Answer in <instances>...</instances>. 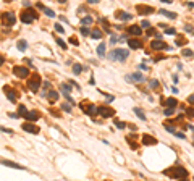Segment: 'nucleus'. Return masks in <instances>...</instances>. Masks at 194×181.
<instances>
[{"mask_svg":"<svg viewBox=\"0 0 194 181\" xmlns=\"http://www.w3.org/2000/svg\"><path fill=\"white\" fill-rule=\"evenodd\" d=\"M18 49H20V50H26V49H28V42H26L24 39L18 40Z\"/></svg>","mask_w":194,"mask_h":181,"instance_id":"5701e85b","label":"nucleus"},{"mask_svg":"<svg viewBox=\"0 0 194 181\" xmlns=\"http://www.w3.org/2000/svg\"><path fill=\"white\" fill-rule=\"evenodd\" d=\"M165 175L171 176V178H175V180H184V178H188V171L184 170L183 166H173L171 170L165 171Z\"/></svg>","mask_w":194,"mask_h":181,"instance_id":"f257e3e1","label":"nucleus"},{"mask_svg":"<svg viewBox=\"0 0 194 181\" xmlns=\"http://www.w3.org/2000/svg\"><path fill=\"white\" fill-rule=\"evenodd\" d=\"M20 18H21V21H23V23L29 24V23H32V21H34L36 18H37V13H36V11L32 10V8H29V10H24V11H23Z\"/></svg>","mask_w":194,"mask_h":181,"instance_id":"7ed1b4c3","label":"nucleus"},{"mask_svg":"<svg viewBox=\"0 0 194 181\" xmlns=\"http://www.w3.org/2000/svg\"><path fill=\"white\" fill-rule=\"evenodd\" d=\"M150 47H152L154 50H162V49H168V45L165 44L164 40H160V39L152 40V42H150Z\"/></svg>","mask_w":194,"mask_h":181,"instance_id":"1a4fd4ad","label":"nucleus"},{"mask_svg":"<svg viewBox=\"0 0 194 181\" xmlns=\"http://www.w3.org/2000/svg\"><path fill=\"white\" fill-rule=\"evenodd\" d=\"M129 55L128 50H124V49H117V50L110 52V60H118V61H123L126 60Z\"/></svg>","mask_w":194,"mask_h":181,"instance_id":"f03ea898","label":"nucleus"},{"mask_svg":"<svg viewBox=\"0 0 194 181\" xmlns=\"http://www.w3.org/2000/svg\"><path fill=\"white\" fill-rule=\"evenodd\" d=\"M15 15L11 13V11H7V13H3L2 15V21H3V24L7 26H11V24H15Z\"/></svg>","mask_w":194,"mask_h":181,"instance_id":"39448f33","label":"nucleus"},{"mask_svg":"<svg viewBox=\"0 0 194 181\" xmlns=\"http://www.w3.org/2000/svg\"><path fill=\"white\" fill-rule=\"evenodd\" d=\"M91 37H92V39H100V37H102V31L100 29H92L91 31Z\"/></svg>","mask_w":194,"mask_h":181,"instance_id":"4be33fe9","label":"nucleus"},{"mask_svg":"<svg viewBox=\"0 0 194 181\" xmlns=\"http://www.w3.org/2000/svg\"><path fill=\"white\" fill-rule=\"evenodd\" d=\"M160 13L164 16H167V18H170V20H175V18H176V13H173V11H170V10H165V8H162Z\"/></svg>","mask_w":194,"mask_h":181,"instance_id":"a211bd4d","label":"nucleus"},{"mask_svg":"<svg viewBox=\"0 0 194 181\" xmlns=\"http://www.w3.org/2000/svg\"><path fill=\"white\" fill-rule=\"evenodd\" d=\"M62 108H63L65 112H71V107L68 105V104H62Z\"/></svg>","mask_w":194,"mask_h":181,"instance_id":"4c0bfd02","label":"nucleus"},{"mask_svg":"<svg viewBox=\"0 0 194 181\" xmlns=\"http://www.w3.org/2000/svg\"><path fill=\"white\" fill-rule=\"evenodd\" d=\"M92 18L91 16H86V18H83V21H81V24H84V26H89V24H92Z\"/></svg>","mask_w":194,"mask_h":181,"instance_id":"bb28decb","label":"nucleus"},{"mask_svg":"<svg viewBox=\"0 0 194 181\" xmlns=\"http://www.w3.org/2000/svg\"><path fill=\"white\" fill-rule=\"evenodd\" d=\"M42 10H44V13H45L47 16H50V18H54V16H55V13L50 10V8H45V7H42Z\"/></svg>","mask_w":194,"mask_h":181,"instance_id":"c756f323","label":"nucleus"},{"mask_svg":"<svg viewBox=\"0 0 194 181\" xmlns=\"http://www.w3.org/2000/svg\"><path fill=\"white\" fill-rule=\"evenodd\" d=\"M13 73H15V76H18V78H28V76H29V70L24 68V66H15V68H13Z\"/></svg>","mask_w":194,"mask_h":181,"instance_id":"423d86ee","label":"nucleus"},{"mask_svg":"<svg viewBox=\"0 0 194 181\" xmlns=\"http://www.w3.org/2000/svg\"><path fill=\"white\" fill-rule=\"evenodd\" d=\"M128 32L133 36H141V32H142V29H141L139 26H129L128 28Z\"/></svg>","mask_w":194,"mask_h":181,"instance_id":"f3484780","label":"nucleus"},{"mask_svg":"<svg viewBox=\"0 0 194 181\" xmlns=\"http://www.w3.org/2000/svg\"><path fill=\"white\" fill-rule=\"evenodd\" d=\"M81 34H83V36H89L91 32H89V29H87L86 26H83V28H81Z\"/></svg>","mask_w":194,"mask_h":181,"instance_id":"473e14b6","label":"nucleus"},{"mask_svg":"<svg viewBox=\"0 0 194 181\" xmlns=\"http://www.w3.org/2000/svg\"><path fill=\"white\" fill-rule=\"evenodd\" d=\"M73 71H75V75H79L81 71H83V66H81L79 63H75V65H73Z\"/></svg>","mask_w":194,"mask_h":181,"instance_id":"cd10ccee","label":"nucleus"},{"mask_svg":"<svg viewBox=\"0 0 194 181\" xmlns=\"http://www.w3.org/2000/svg\"><path fill=\"white\" fill-rule=\"evenodd\" d=\"M171 92H173V94H178V89H176V87L173 86V87H171Z\"/></svg>","mask_w":194,"mask_h":181,"instance_id":"49530a36","label":"nucleus"},{"mask_svg":"<svg viewBox=\"0 0 194 181\" xmlns=\"http://www.w3.org/2000/svg\"><path fill=\"white\" fill-rule=\"evenodd\" d=\"M126 79H128V81H133V83H142L146 78L141 75V73H133V75H128V76H126Z\"/></svg>","mask_w":194,"mask_h":181,"instance_id":"9b49d317","label":"nucleus"},{"mask_svg":"<svg viewBox=\"0 0 194 181\" xmlns=\"http://www.w3.org/2000/svg\"><path fill=\"white\" fill-rule=\"evenodd\" d=\"M184 31H186V32H194L193 26H189V24H186V26H184Z\"/></svg>","mask_w":194,"mask_h":181,"instance_id":"ea45409f","label":"nucleus"},{"mask_svg":"<svg viewBox=\"0 0 194 181\" xmlns=\"http://www.w3.org/2000/svg\"><path fill=\"white\" fill-rule=\"evenodd\" d=\"M18 113H20V116H24L26 113H28L26 107H24V105H20V107H18Z\"/></svg>","mask_w":194,"mask_h":181,"instance_id":"c85d7f7f","label":"nucleus"},{"mask_svg":"<svg viewBox=\"0 0 194 181\" xmlns=\"http://www.w3.org/2000/svg\"><path fill=\"white\" fill-rule=\"evenodd\" d=\"M39 86H40V76L34 75L29 79V83H28V87H29V90H32V92H37Z\"/></svg>","mask_w":194,"mask_h":181,"instance_id":"20e7f679","label":"nucleus"},{"mask_svg":"<svg viewBox=\"0 0 194 181\" xmlns=\"http://www.w3.org/2000/svg\"><path fill=\"white\" fill-rule=\"evenodd\" d=\"M2 165L11 166V168H24V166H21V165H18V163H15V162H10V160H2Z\"/></svg>","mask_w":194,"mask_h":181,"instance_id":"6ab92c4d","label":"nucleus"},{"mask_svg":"<svg viewBox=\"0 0 194 181\" xmlns=\"http://www.w3.org/2000/svg\"><path fill=\"white\" fill-rule=\"evenodd\" d=\"M136 11L139 15H150V13H154V8L149 5H136Z\"/></svg>","mask_w":194,"mask_h":181,"instance_id":"0eeeda50","label":"nucleus"},{"mask_svg":"<svg viewBox=\"0 0 194 181\" xmlns=\"http://www.w3.org/2000/svg\"><path fill=\"white\" fill-rule=\"evenodd\" d=\"M81 108L87 113V115H95V113H99V107L92 105V104H89V105H84V104H81Z\"/></svg>","mask_w":194,"mask_h":181,"instance_id":"6e6552de","label":"nucleus"},{"mask_svg":"<svg viewBox=\"0 0 194 181\" xmlns=\"http://www.w3.org/2000/svg\"><path fill=\"white\" fill-rule=\"evenodd\" d=\"M193 34H194V32H193Z\"/></svg>","mask_w":194,"mask_h":181,"instance_id":"3c124183","label":"nucleus"},{"mask_svg":"<svg viewBox=\"0 0 194 181\" xmlns=\"http://www.w3.org/2000/svg\"><path fill=\"white\" fill-rule=\"evenodd\" d=\"M3 92H5V96L10 99V102H16V92L11 89V87L5 86V87H3Z\"/></svg>","mask_w":194,"mask_h":181,"instance_id":"f8f14e48","label":"nucleus"},{"mask_svg":"<svg viewBox=\"0 0 194 181\" xmlns=\"http://www.w3.org/2000/svg\"><path fill=\"white\" fill-rule=\"evenodd\" d=\"M97 54H99V57H105V44H100L97 47Z\"/></svg>","mask_w":194,"mask_h":181,"instance_id":"b1692460","label":"nucleus"},{"mask_svg":"<svg viewBox=\"0 0 194 181\" xmlns=\"http://www.w3.org/2000/svg\"><path fill=\"white\" fill-rule=\"evenodd\" d=\"M165 128H167V131H168V133H175V128H173V126H170V125H165Z\"/></svg>","mask_w":194,"mask_h":181,"instance_id":"37998d69","label":"nucleus"},{"mask_svg":"<svg viewBox=\"0 0 194 181\" xmlns=\"http://www.w3.org/2000/svg\"><path fill=\"white\" fill-rule=\"evenodd\" d=\"M188 113H189V115H193V116H194V108H188Z\"/></svg>","mask_w":194,"mask_h":181,"instance_id":"a18cd8bd","label":"nucleus"},{"mask_svg":"<svg viewBox=\"0 0 194 181\" xmlns=\"http://www.w3.org/2000/svg\"><path fill=\"white\" fill-rule=\"evenodd\" d=\"M47 97H49L50 100H57V99H58V92H55V90H50L49 94H47Z\"/></svg>","mask_w":194,"mask_h":181,"instance_id":"393cba45","label":"nucleus"},{"mask_svg":"<svg viewBox=\"0 0 194 181\" xmlns=\"http://www.w3.org/2000/svg\"><path fill=\"white\" fill-rule=\"evenodd\" d=\"M149 86H150V87H157V86H159V81H157V79H152V81L149 83Z\"/></svg>","mask_w":194,"mask_h":181,"instance_id":"e433bc0d","label":"nucleus"},{"mask_svg":"<svg viewBox=\"0 0 194 181\" xmlns=\"http://www.w3.org/2000/svg\"><path fill=\"white\" fill-rule=\"evenodd\" d=\"M160 2H164V3H171V0H160Z\"/></svg>","mask_w":194,"mask_h":181,"instance_id":"09e8293b","label":"nucleus"},{"mask_svg":"<svg viewBox=\"0 0 194 181\" xmlns=\"http://www.w3.org/2000/svg\"><path fill=\"white\" fill-rule=\"evenodd\" d=\"M99 113L104 116V118H109V116L115 115V112L112 110V108H109V107H99Z\"/></svg>","mask_w":194,"mask_h":181,"instance_id":"ddd939ff","label":"nucleus"},{"mask_svg":"<svg viewBox=\"0 0 194 181\" xmlns=\"http://www.w3.org/2000/svg\"><path fill=\"white\" fill-rule=\"evenodd\" d=\"M57 44H58L60 47H62V49H63V50H65V49H66V44H65L63 40L60 39V37H57Z\"/></svg>","mask_w":194,"mask_h":181,"instance_id":"2f4dec72","label":"nucleus"},{"mask_svg":"<svg viewBox=\"0 0 194 181\" xmlns=\"http://www.w3.org/2000/svg\"><path fill=\"white\" fill-rule=\"evenodd\" d=\"M188 102L191 104V105H194V94H191V96L188 97Z\"/></svg>","mask_w":194,"mask_h":181,"instance_id":"c03bdc74","label":"nucleus"},{"mask_svg":"<svg viewBox=\"0 0 194 181\" xmlns=\"http://www.w3.org/2000/svg\"><path fill=\"white\" fill-rule=\"evenodd\" d=\"M128 45H129V49H141L142 47L141 40H138V39H128Z\"/></svg>","mask_w":194,"mask_h":181,"instance_id":"dca6fc26","label":"nucleus"},{"mask_svg":"<svg viewBox=\"0 0 194 181\" xmlns=\"http://www.w3.org/2000/svg\"><path fill=\"white\" fill-rule=\"evenodd\" d=\"M39 113H37V112H28V113H26L24 115V118L28 121H36V120H39Z\"/></svg>","mask_w":194,"mask_h":181,"instance_id":"2eb2a0df","label":"nucleus"},{"mask_svg":"<svg viewBox=\"0 0 194 181\" xmlns=\"http://www.w3.org/2000/svg\"><path fill=\"white\" fill-rule=\"evenodd\" d=\"M141 28H146V29H149V28H150V23H149V21H142V23H141Z\"/></svg>","mask_w":194,"mask_h":181,"instance_id":"72a5a7b5","label":"nucleus"},{"mask_svg":"<svg viewBox=\"0 0 194 181\" xmlns=\"http://www.w3.org/2000/svg\"><path fill=\"white\" fill-rule=\"evenodd\" d=\"M55 31H57V32H60V34H62V32H65V29H63V28H62V26L58 24V23L55 24Z\"/></svg>","mask_w":194,"mask_h":181,"instance_id":"f704fd0d","label":"nucleus"},{"mask_svg":"<svg viewBox=\"0 0 194 181\" xmlns=\"http://www.w3.org/2000/svg\"><path fill=\"white\" fill-rule=\"evenodd\" d=\"M99 0H87V3H97Z\"/></svg>","mask_w":194,"mask_h":181,"instance_id":"de8ad7c7","label":"nucleus"},{"mask_svg":"<svg viewBox=\"0 0 194 181\" xmlns=\"http://www.w3.org/2000/svg\"><path fill=\"white\" fill-rule=\"evenodd\" d=\"M165 32H167V34H176V31H175L173 28H167V29H165Z\"/></svg>","mask_w":194,"mask_h":181,"instance_id":"58836bf2","label":"nucleus"},{"mask_svg":"<svg viewBox=\"0 0 194 181\" xmlns=\"http://www.w3.org/2000/svg\"><path fill=\"white\" fill-rule=\"evenodd\" d=\"M117 18H118V20L128 21V20H131V15H129V13H121V11H117Z\"/></svg>","mask_w":194,"mask_h":181,"instance_id":"aec40b11","label":"nucleus"},{"mask_svg":"<svg viewBox=\"0 0 194 181\" xmlns=\"http://www.w3.org/2000/svg\"><path fill=\"white\" fill-rule=\"evenodd\" d=\"M176 102H178L176 99H173V97H170V99H167V100H165V102H162V104H164V105H168V107H173V108H175V107H176Z\"/></svg>","mask_w":194,"mask_h":181,"instance_id":"412c9836","label":"nucleus"},{"mask_svg":"<svg viewBox=\"0 0 194 181\" xmlns=\"http://www.w3.org/2000/svg\"><path fill=\"white\" fill-rule=\"evenodd\" d=\"M181 54H183V55H184V57H191V55H193V52L189 50V49H184V50H183V52H181Z\"/></svg>","mask_w":194,"mask_h":181,"instance_id":"c9c22d12","label":"nucleus"},{"mask_svg":"<svg viewBox=\"0 0 194 181\" xmlns=\"http://www.w3.org/2000/svg\"><path fill=\"white\" fill-rule=\"evenodd\" d=\"M134 113H136V115H138V116H139V118H141V120H142V121L146 120V115H144V112L141 110V108H136V107H134Z\"/></svg>","mask_w":194,"mask_h":181,"instance_id":"a878e982","label":"nucleus"},{"mask_svg":"<svg viewBox=\"0 0 194 181\" xmlns=\"http://www.w3.org/2000/svg\"><path fill=\"white\" fill-rule=\"evenodd\" d=\"M21 128H23L26 133H32V134H37V133H39V128L36 125H32V123H24Z\"/></svg>","mask_w":194,"mask_h":181,"instance_id":"9d476101","label":"nucleus"},{"mask_svg":"<svg viewBox=\"0 0 194 181\" xmlns=\"http://www.w3.org/2000/svg\"><path fill=\"white\" fill-rule=\"evenodd\" d=\"M142 144H146V146H155V144H157V139L152 137V136H149V134H144L142 136Z\"/></svg>","mask_w":194,"mask_h":181,"instance_id":"4468645a","label":"nucleus"},{"mask_svg":"<svg viewBox=\"0 0 194 181\" xmlns=\"http://www.w3.org/2000/svg\"><path fill=\"white\" fill-rule=\"evenodd\" d=\"M115 126H117V128H120V129H123V128H126V123H123V121H118V120H115Z\"/></svg>","mask_w":194,"mask_h":181,"instance_id":"7c9ffc66","label":"nucleus"},{"mask_svg":"<svg viewBox=\"0 0 194 181\" xmlns=\"http://www.w3.org/2000/svg\"><path fill=\"white\" fill-rule=\"evenodd\" d=\"M58 2H60V3H65V2H66V0H58Z\"/></svg>","mask_w":194,"mask_h":181,"instance_id":"8fccbe9b","label":"nucleus"},{"mask_svg":"<svg viewBox=\"0 0 194 181\" xmlns=\"http://www.w3.org/2000/svg\"><path fill=\"white\" fill-rule=\"evenodd\" d=\"M171 113H173V107H168V108H167V110H165V115H171Z\"/></svg>","mask_w":194,"mask_h":181,"instance_id":"a19ab883","label":"nucleus"},{"mask_svg":"<svg viewBox=\"0 0 194 181\" xmlns=\"http://www.w3.org/2000/svg\"><path fill=\"white\" fill-rule=\"evenodd\" d=\"M70 42L73 45H79V42H78V39H75V37H70Z\"/></svg>","mask_w":194,"mask_h":181,"instance_id":"79ce46f5","label":"nucleus"}]
</instances>
